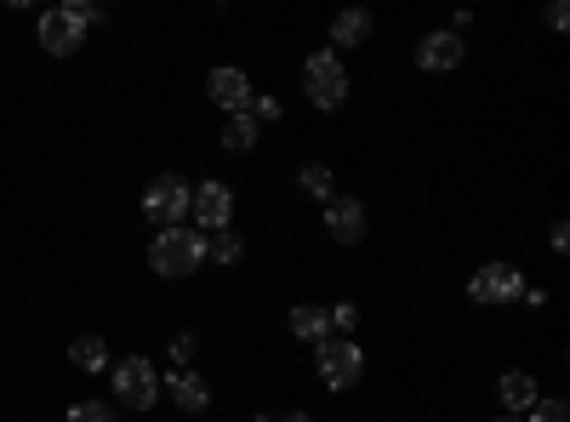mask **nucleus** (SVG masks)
<instances>
[{
    "mask_svg": "<svg viewBox=\"0 0 570 422\" xmlns=\"http://www.w3.org/2000/svg\"><path fill=\"white\" fill-rule=\"evenodd\" d=\"M297 183H303V195H314V200H331V166L308 160V166L297 171Z\"/></svg>",
    "mask_w": 570,
    "mask_h": 422,
    "instance_id": "obj_19",
    "label": "nucleus"
},
{
    "mask_svg": "<svg viewBox=\"0 0 570 422\" xmlns=\"http://www.w3.org/2000/svg\"><path fill=\"white\" fill-rule=\"evenodd\" d=\"M166 389H171L177 411H188V416H200V411L212 405V389H206V377H200L195 365H183V371H171V377H166Z\"/></svg>",
    "mask_w": 570,
    "mask_h": 422,
    "instance_id": "obj_12",
    "label": "nucleus"
},
{
    "mask_svg": "<svg viewBox=\"0 0 570 422\" xmlns=\"http://www.w3.org/2000/svg\"><path fill=\"white\" fill-rule=\"evenodd\" d=\"M86 0L80 7H52V12H40V46L52 58H69V52H80L86 46Z\"/></svg>",
    "mask_w": 570,
    "mask_h": 422,
    "instance_id": "obj_6",
    "label": "nucleus"
},
{
    "mask_svg": "<svg viewBox=\"0 0 570 422\" xmlns=\"http://www.w3.org/2000/svg\"><path fill=\"white\" fill-rule=\"evenodd\" d=\"M285 325H292V337H303V343H325V337H331V320H325L320 303H297Z\"/></svg>",
    "mask_w": 570,
    "mask_h": 422,
    "instance_id": "obj_14",
    "label": "nucleus"
},
{
    "mask_svg": "<svg viewBox=\"0 0 570 422\" xmlns=\"http://www.w3.org/2000/svg\"><path fill=\"white\" fill-rule=\"evenodd\" d=\"M303 98L314 104V109H343L348 104V69H343V58L331 52H308V63H303Z\"/></svg>",
    "mask_w": 570,
    "mask_h": 422,
    "instance_id": "obj_2",
    "label": "nucleus"
},
{
    "mask_svg": "<svg viewBox=\"0 0 570 422\" xmlns=\"http://www.w3.org/2000/svg\"><path fill=\"white\" fill-rule=\"evenodd\" d=\"M69 365H80V371H109L115 360H109L104 337H75V343H69Z\"/></svg>",
    "mask_w": 570,
    "mask_h": 422,
    "instance_id": "obj_17",
    "label": "nucleus"
},
{
    "mask_svg": "<svg viewBox=\"0 0 570 422\" xmlns=\"http://www.w3.org/2000/svg\"><path fill=\"white\" fill-rule=\"evenodd\" d=\"M325 234L337 246H360L365 241V206L354 195H331L325 200Z\"/></svg>",
    "mask_w": 570,
    "mask_h": 422,
    "instance_id": "obj_9",
    "label": "nucleus"
},
{
    "mask_svg": "<svg viewBox=\"0 0 570 422\" xmlns=\"http://www.w3.org/2000/svg\"><path fill=\"white\" fill-rule=\"evenodd\" d=\"M462 35H451V29H428L422 40H416V63L428 69V75H445V69H456L462 63Z\"/></svg>",
    "mask_w": 570,
    "mask_h": 422,
    "instance_id": "obj_10",
    "label": "nucleus"
},
{
    "mask_svg": "<svg viewBox=\"0 0 570 422\" xmlns=\"http://www.w3.org/2000/svg\"><path fill=\"white\" fill-rule=\"evenodd\" d=\"M519 422H570V405H564V400H537Z\"/></svg>",
    "mask_w": 570,
    "mask_h": 422,
    "instance_id": "obj_21",
    "label": "nucleus"
},
{
    "mask_svg": "<svg viewBox=\"0 0 570 422\" xmlns=\"http://www.w3.org/2000/svg\"><path fill=\"white\" fill-rule=\"evenodd\" d=\"M206 257H217L223 268H234V263L246 257V241H240L234 228H223V234H212V241H206Z\"/></svg>",
    "mask_w": 570,
    "mask_h": 422,
    "instance_id": "obj_18",
    "label": "nucleus"
},
{
    "mask_svg": "<svg viewBox=\"0 0 570 422\" xmlns=\"http://www.w3.org/2000/svg\"><path fill=\"white\" fill-rule=\"evenodd\" d=\"M188 360H195V337H188V332H177V337H171V371H183Z\"/></svg>",
    "mask_w": 570,
    "mask_h": 422,
    "instance_id": "obj_24",
    "label": "nucleus"
},
{
    "mask_svg": "<svg viewBox=\"0 0 570 422\" xmlns=\"http://www.w3.org/2000/svg\"><path fill=\"white\" fill-rule=\"evenodd\" d=\"M279 422H314V416H308V411H285Z\"/></svg>",
    "mask_w": 570,
    "mask_h": 422,
    "instance_id": "obj_27",
    "label": "nucleus"
},
{
    "mask_svg": "<svg viewBox=\"0 0 570 422\" xmlns=\"http://www.w3.org/2000/svg\"><path fill=\"white\" fill-rule=\"evenodd\" d=\"M206 263V234L200 228H160L155 234V246H149V268L155 274H166V279H188Z\"/></svg>",
    "mask_w": 570,
    "mask_h": 422,
    "instance_id": "obj_1",
    "label": "nucleus"
},
{
    "mask_svg": "<svg viewBox=\"0 0 570 422\" xmlns=\"http://www.w3.org/2000/svg\"><path fill=\"white\" fill-rule=\"evenodd\" d=\"M188 200H195V183H183L177 171H160L149 189H142V217H149L155 228H183Z\"/></svg>",
    "mask_w": 570,
    "mask_h": 422,
    "instance_id": "obj_3",
    "label": "nucleus"
},
{
    "mask_svg": "<svg viewBox=\"0 0 570 422\" xmlns=\"http://www.w3.org/2000/svg\"><path fill=\"white\" fill-rule=\"evenodd\" d=\"M246 115H252L257 126H274V120H279L285 109H279V98H268V91H257V98H252V109H246Z\"/></svg>",
    "mask_w": 570,
    "mask_h": 422,
    "instance_id": "obj_23",
    "label": "nucleus"
},
{
    "mask_svg": "<svg viewBox=\"0 0 570 422\" xmlns=\"http://www.w3.org/2000/svg\"><path fill=\"white\" fill-rule=\"evenodd\" d=\"M497 394H502V405L508 411H531L542 394H537V377H525V371H508V377L497 383Z\"/></svg>",
    "mask_w": 570,
    "mask_h": 422,
    "instance_id": "obj_15",
    "label": "nucleus"
},
{
    "mask_svg": "<svg viewBox=\"0 0 570 422\" xmlns=\"http://www.w3.org/2000/svg\"><path fill=\"white\" fill-rule=\"evenodd\" d=\"M314 365H320L325 389H354L360 371H365V354H360L354 337H325V343H314Z\"/></svg>",
    "mask_w": 570,
    "mask_h": 422,
    "instance_id": "obj_5",
    "label": "nucleus"
},
{
    "mask_svg": "<svg viewBox=\"0 0 570 422\" xmlns=\"http://www.w3.org/2000/svg\"><path fill=\"white\" fill-rule=\"evenodd\" d=\"M69 422H115V411L104 400H80V405H69Z\"/></svg>",
    "mask_w": 570,
    "mask_h": 422,
    "instance_id": "obj_22",
    "label": "nucleus"
},
{
    "mask_svg": "<svg viewBox=\"0 0 570 422\" xmlns=\"http://www.w3.org/2000/svg\"><path fill=\"white\" fill-rule=\"evenodd\" d=\"M365 40H371V12L354 7V12H337V18H331V52H337V58L348 52V46H365Z\"/></svg>",
    "mask_w": 570,
    "mask_h": 422,
    "instance_id": "obj_13",
    "label": "nucleus"
},
{
    "mask_svg": "<svg viewBox=\"0 0 570 422\" xmlns=\"http://www.w3.org/2000/svg\"><path fill=\"white\" fill-rule=\"evenodd\" d=\"M109 377H115V400H120L126 411H149V405L160 400V371H155V360H142V354L115 360Z\"/></svg>",
    "mask_w": 570,
    "mask_h": 422,
    "instance_id": "obj_4",
    "label": "nucleus"
},
{
    "mask_svg": "<svg viewBox=\"0 0 570 422\" xmlns=\"http://www.w3.org/2000/svg\"><path fill=\"white\" fill-rule=\"evenodd\" d=\"M325 320H331V337H354L360 308H354V303H337V308H325Z\"/></svg>",
    "mask_w": 570,
    "mask_h": 422,
    "instance_id": "obj_20",
    "label": "nucleus"
},
{
    "mask_svg": "<svg viewBox=\"0 0 570 422\" xmlns=\"http://www.w3.org/2000/svg\"><path fill=\"white\" fill-rule=\"evenodd\" d=\"M497 422H519V416H497Z\"/></svg>",
    "mask_w": 570,
    "mask_h": 422,
    "instance_id": "obj_29",
    "label": "nucleus"
},
{
    "mask_svg": "<svg viewBox=\"0 0 570 422\" xmlns=\"http://www.w3.org/2000/svg\"><path fill=\"white\" fill-rule=\"evenodd\" d=\"M206 91H212V104L217 109H228V115H246L252 109V98H257V91H252V80H246V69H212V80H206Z\"/></svg>",
    "mask_w": 570,
    "mask_h": 422,
    "instance_id": "obj_11",
    "label": "nucleus"
},
{
    "mask_svg": "<svg viewBox=\"0 0 570 422\" xmlns=\"http://www.w3.org/2000/svg\"><path fill=\"white\" fill-rule=\"evenodd\" d=\"M252 422H274V416H252Z\"/></svg>",
    "mask_w": 570,
    "mask_h": 422,
    "instance_id": "obj_28",
    "label": "nucleus"
},
{
    "mask_svg": "<svg viewBox=\"0 0 570 422\" xmlns=\"http://www.w3.org/2000/svg\"><path fill=\"white\" fill-rule=\"evenodd\" d=\"M468 297L473 303H519L525 297V274H519L513 263H485L468 279Z\"/></svg>",
    "mask_w": 570,
    "mask_h": 422,
    "instance_id": "obj_8",
    "label": "nucleus"
},
{
    "mask_svg": "<svg viewBox=\"0 0 570 422\" xmlns=\"http://www.w3.org/2000/svg\"><path fill=\"white\" fill-rule=\"evenodd\" d=\"M257 137H263V126H257L252 115H228V126H223V149H228V155H252V149H257Z\"/></svg>",
    "mask_w": 570,
    "mask_h": 422,
    "instance_id": "obj_16",
    "label": "nucleus"
},
{
    "mask_svg": "<svg viewBox=\"0 0 570 422\" xmlns=\"http://www.w3.org/2000/svg\"><path fill=\"white\" fill-rule=\"evenodd\" d=\"M548 246H553V252H570V223H564V217L548 228Z\"/></svg>",
    "mask_w": 570,
    "mask_h": 422,
    "instance_id": "obj_25",
    "label": "nucleus"
},
{
    "mask_svg": "<svg viewBox=\"0 0 570 422\" xmlns=\"http://www.w3.org/2000/svg\"><path fill=\"white\" fill-rule=\"evenodd\" d=\"M188 217H195V228L206 234V241H212V234H223L228 223H234V189H228V183H195V200H188Z\"/></svg>",
    "mask_w": 570,
    "mask_h": 422,
    "instance_id": "obj_7",
    "label": "nucleus"
},
{
    "mask_svg": "<svg viewBox=\"0 0 570 422\" xmlns=\"http://www.w3.org/2000/svg\"><path fill=\"white\" fill-rule=\"evenodd\" d=\"M564 23H570V7H564V0H548V29L559 35Z\"/></svg>",
    "mask_w": 570,
    "mask_h": 422,
    "instance_id": "obj_26",
    "label": "nucleus"
}]
</instances>
